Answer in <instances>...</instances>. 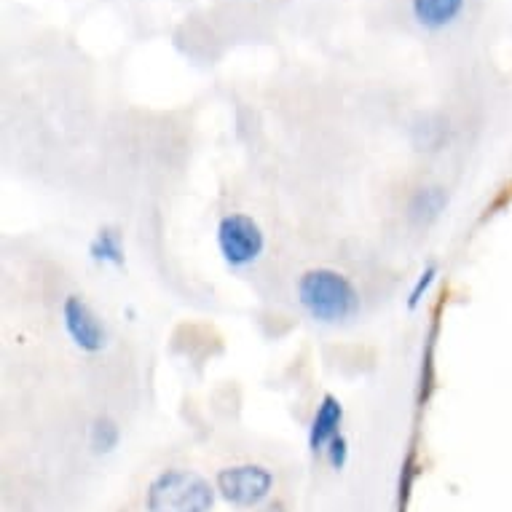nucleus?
Segmentation results:
<instances>
[{
  "mask_svg": "<svg viewBox=\"0 0 512 512\" xmlns=\"http://www.w3.org/2000/svg\"><path fill=\"white\" fill-rule=\"evenodd\" d=\"M89 258L100 266H110V269H124L126 263V247L124 236L116 226H102L94 239L89 242Z\"/></svg>",
  "mask_w": 512,
  "mask_h": 512,
  "instance_id": "6e6552de",
  "label": "nucleus"
},
{
  "mask_svg": "<svg viewBox=\"0 0 512 512\" xmlns=\"http://www.w3.org/2000/svg\"><path fill=\"white\" fill-rule=\"evenodd\" d=\"M325 456H328V464L333 470H344L346 462H349V440H346L344 435H338L336 440L328 445Z\"/></svg>",
  "mask_w": 512,
  "mask_h": 512,
  "instance_id": "f8f14e48",
  "label": "nucleus"
},
{
  "mask_svg": "<svg viewBox=\"0 0 512 512\" xmlns=\"http://www.w3.org/2000/svg\"><path fill=\"white\" fill-rule=\"evenodd\" d=\"M269 512H274V510H269Z\"/></svg>",
  "mask_w": 512,
  "mask_h": 512,
  "instance_id": "ddd939ff",
  "label": "nucleus"
},
{
  "mask_svg": "<svg viewBox=\"0 0 512 512\" xmlns=\"http://www.w3.org/2000/svg\"><path fill=\"white\" fill-rule=\"evenodd\" d=\"M445 204H448L445 188H440V185L419 188V191L411 196V202H408V218H411L416 226H429L432 220L440 218V212L445 210Z\"/></svg>",
  "mask_w": 512,
  "mask_h": 512,
  "instance_id": "1a4fd4ad",
  "label": "nucleus"
},
{
  "mask_svg": "<svg viewBox=\"0 0 512 512\" xmlns=\"http://www.w3.org/2000/svg\"><path fill=\"white\" fill-rule=\"evenodd\" d=\"M121 443V429L110 416H97L89 427V448L97 456L113 454Z\"/></svg>",
  "mask_w": 512,
  "mask_h": 512,
  "instance_id": "9d476101",
  "label": "nucleus"
},
{
  "mask_svg": "<svg viewBox=\"0 0 512 512\" xmlns=\"http://www.w3.org/2000/svg\"><path fill=\"white\" fill-rule=\"evenodd\" d=\"M341 424H344V405H341V400L336 395H330V392L322 395L309 424L311 454H325L328 445L341 435Z\"/></svg>",
  "mask_w": 512,
  "mask_h": 512,
  "instance_id": "423d86ee",
  "label": "nucleus"
},
{
  "mask_svg": "<svg viewBox=\"0 0 512 512\" xmlns=\"http://www.w3.org/2000/svg\"><path fill=\"white\" fill-rule=\"evenodd\" d=\"M215 488L228 504L252 510L271 496L274 475L263 464H234V467H223L215 475Z\"/></svg>",
  "mask_w": 512,
  "mask_h": 512,
  "instance_id": "20e7f679",
  "label": "nucleus"
},
{
  "mask_svg": "<svg viewBox=\"0 0 512 512\" xmlns=\"http://www.w3.org/2000/svg\"><path fill=\"white\" fill-rule=\"evenodd\" d=\"M218 488L194 470L172 467L159 472L145 494L148 512H212Z\"/></svg>",
  "mask_w": 512,
  "mask_h": 512,
  "instance_id": "f03ea898",
  "label": "nucleus"
},
{
  "mask_svg": "<svg viewBox=\"0 0 512 512\" xmlns=\"http://www.w3.org/2000/svg\"><path fill=\"white\" fill-rule=\"evenodd\" d=\"M62 328H65V333H68V338L73 341L78 352L100 354L110 344L108 325L89 306V301L76 293H70L62 301Z\"/></svg>",
  "mask_w": 512,
  "mask_h": 512,
  "instance_id": "39448f33",
  "label": "nucleus"
},
{
  "mask_svg": "<svg viewBox=\"0 0 512 512\" xmlns=\"http://www.w3.org/2000/svg\"><path fill=\"white\" fill-rule=\"evenodd\" d=\"M437 277H440V266H437V263L424 266V271L416 277V285L411 287V295H408V309H419L421 303H424V298L429 295V290H432V285L437 282Z\"/></svg>",
  "mask_w": 512,
  "mask_h": 512,
  "instance_id": "9b49d317",
  "label": "nucleus"
},
{
  "mask_svg": "<svg viewBox=\"0 0 512 512\" xmlns=\"http://www.w3.org/2000/svg\"><path fill=\"white\" fill-rule=\"evenodd\" d=\"M298 306L319 325H344L360 314V290L346 274L336 269L303 271L295 287Z\"/></svg>",
  "mask_w": 512,
  "mask_h": 512,
  "instance_id": "f257e3e1",
  "label": "nucleus"
},
{
  "mask_svg": "<svg viewBox=\"0 0 512 512\" xmlns=\"http://www.w3.org/2000/svg\"><path fill=\"white\" fill-rule=\"evenodd\" d=\"M467 0H411V14L424 30L437 33L462 17Z\"/></svg>",
  "mask_w": 512,
  "mask_h": 512,
  "instance_id": "0eeeda50",
  "label": "nucleus"
},
{
  "mask_svg": "<svg viewBox=\"0 0 512 512\" xmlns=\"http://www.w3.org/2000/svg\"><path fill=\"white\" fill-rule=\"evenodd\" d=\"M215 244L223 263L231 271H247L266 252V234L258 220L247 212H228L218 220Z\"/></svg>",
  "mask_w": 512,
  "mask_h": 512,
  "instance_id": "7ed1b4c3",
  "label": "nucleus"
}]
</instances>
